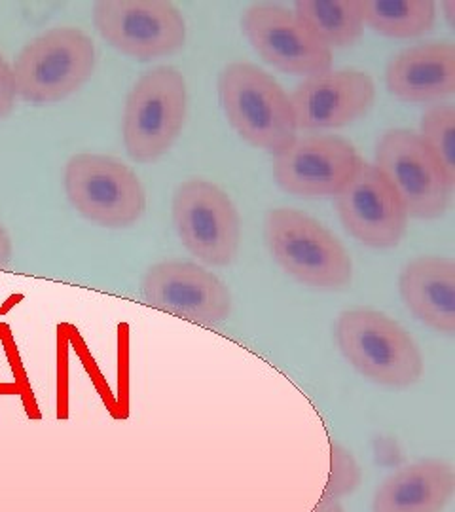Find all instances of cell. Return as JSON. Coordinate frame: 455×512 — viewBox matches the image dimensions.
I'll return each mask as SVG.
<instances>
[{"mask_svg": "<svg viewBox=\"0 0 455 512\" xmlns=\"http://www.w3.org/2000/svg\"><path fill=\"white\" fill-rule=\"evenodd\" d=\"M264 234L275 262L298 283L323 291H340L351 283L353 262L342 241L302 211L272 209Z\"/></svg>", "mask_w": 455, "mask_h": 512, "instance_id": "obj_1", "label": "cell"}, {"mask_svg": "<svg viewBox=\"0 0 455 512\" xmlns=\"http://www.w3.org/2000/svg\"><path fill=\"white\" fill-rule=\"evenodd\" d=\"M219 95L228 122L253 147L281 154L296 141L291 97L256 65H228L220 73Z\"/></svg>", "mask_w": 455, "mask_h": 512, "instance_id": "obj_2", "label": "cell"}, {"mask_svg": "<svg viewBox=\"0 0 455 512\" xmlns=\"http://www.w3.org/2000/svg\"><path fill=\"white\" fill-rule=\"evenodd\" d=\"M336 340L349 365L376 384L408 387L423 374V357L414 338L380 311L342 313Z\"/></svg>", "mask_w": 455, "mask_h": 512, "instance_id": "obj_3", "label": "cell"}, {"mask_svg": "<svg viewBox=\"0 0 455 512\" xmlns=\"http://www.w3.org/2000/svg\"><path fill=\"white\" fill-rule=\"evenodd\" d=\"M95 44L74 27H54L33 38L12 69L16 93L31 103H57L78 92L95 69Z\"/></svg>", "mask_w": 455, "mask_h": 512, "instance_id": "obj_4", "label": "cell"}, {"mask_svg": "<svg viewBox=\"0 0 455 512\" xmlns=\"http://www.w3.org/2000/svg\"><path fill=\"white\" fill-rule=\"evenodd\" d=\"M186 82L177 69L158 67L146 73L129 93L124 141L137 162H154L177 141L186 118Z\"/></svg>", "mask_w": 455, "mask_h": 512, "instance_id": "obj_5", "label": "cell"}, {"mask_svg": "<svg viewBox=\"0 0 455 512\" xmlns=\"http://www.w3.org/2000/svg\"><path fill=\"white\" fill-rule=\"evenodd\" d=\"M65 188L82 217L107 228H128L145 213L146 194L139 177L110 156H74L65 171Z\"/></svg>", "mask_w": 455, "mask_h": 512, "instance_id": "obj_6", "label": "cell"}, {"mask_svg": "<svg viewBox=\"0 0 455 512\" xmlns=\"http://www.w3.org/2000/svg\"><path fill=\"white\" fill-rule=\"evenodd\" d=\"M376 169L393 186L408 217L438 219L446 213L454 183L416 131L383 133L376 147Z\"/></svg>", "mask_w": 455, "mask_h": 512, "instance_id": "obj_7", "label": "cell"}, {"mask_svg": "<svg viewBox=\"0 0 455 512\" xmlns=\"http://www.w3.org/2000/svg\"><path fill=\"white\" fill-rule=\"evenodd\" d=\"M173 220L182 245L211 266H226L237 255L241 226L232 200L217 184L192 179L173 198Z\"/></svg>", "mask_w": 455, "mask_h": 512, "instance_id": "obj_8", "label": "cell"}, {"mask_svg": "<svg viewBox=\"0 0 455 512\" xmlns=\"http://www.w3.org/2000/svg\"><path fill=\"white\" fill-rule=\"evenodd\" d=\"M99 35L133 59L173 54L186 40L181 12L162 0H105L93 10Z\"/></svg>", "mask_w": 455, "mask_h": 512, "instance_id": "obj_9", "label": "cell"}, {"mask_svg": "<svg viewBox=\"0 0 455 512\" xmlns=\"http://www.w3.org/2000/svg\"><path fill=\"white\" fill-rule=\"evenodd\" d=\"M338 213L347 232L368 247H397L404 238L408 215L393 186L376 165L359 160L338 194Z\"/></svg>", "mask_w": 455, "mask_h": 512, "instance_id": "obj_10", "label": "cell"}, {"mask_svg": "<svg viewBox=\"0 0 455 512\" xmlns=\"http://www.w3.org/2000/svg\"><path fill=\"white\" fill-rule=\"evenodd\" d=\"M355 147L334 135L296 139L277 154L273 175L279 186L298 198L319 200L338 196L359 164Z\"/></svg>", "mask_w": 455, "mask_h": 512, "instance_id": "obj_11", "label": "cell"}, {"mask_svg": "<svg viewBox=\"0 0 455 512\" xmlns=\"http://www.w3.org/2000/svg\"><path fill=\"white\" fill-rule=\"evenodd\" d=\"M141 291L152 308L200 325L222 323L232 311V296L226 285L217 275L190 262L152 266Z\"/></svg>", "mask_w": 455, "mask_h": 512, "instance_id": "obj_12", "label": "cell"}, {"mask_svg": "<svg viewBox=\"0 0 455 512\" xmlns=\"http://www.w3.org/2000/svg\"><path fill=\"white\" fill-rule=\"evenodd\" d=\"M241 25L256 54L279 71L311 78L332 67V50L279 6L255 4L245 12Z\"/></svg>", "mask_w": 455, "mask_h": 512, "instance_id": "obj_13", "label": "cell"}, {"mask_svg": "<svg viewBox=\"0 0 455 512\" xmlns=\"http://www.w3.org/2000/svg\"><path fill=\"white\" fill-rule=\"evenodd\" d=\"M376 86L363 71L340 69L311 76L292 93L296 126L304 129L344 128L368 114Z\"/></svg>", "mask_w": 455, "mask_h": 512, "instance_id": "obj_14", "label": "cell"}, {"mask_svg": "<svg viewBox=\"0 0 455 512\" xmlns=\"http://www.w3.org/2000/svg\"><path fill=\"white\" fill-rule=\"evenodd\" d=\"M387 88L406 103L438 101L455 92V48L448 42L419 44L391 59Z\"/></svg>", "mask_w": 455, "mask_h": 512, "instance_id": "obj_15", "label": "cell"}, {"mask_svg": "<svg viewBox=\"0 0 455 512\" xmlns=\"http://www.w3.org/2000/svg\"><path fill=\"white\" fill-rule=\"evenodd\" d=\"M401 296L406 308L427 327L455 332V264L450 258L421 256L402 270Z\"/></svg>", "mask_w": 455, "mask_h": 512, "instance_id": "obj_16", "label": "cell"}, {"mask_svg": "<svg viewBox=\"0 0 455 512\" xmlns=\"http://www.w3.org/2000/svg\"><path fill=\"white\" fill-rule=\"evenodd\" d=\"M452 494V467L440 459H423L383 480L372 512H442Z\"/></svg>", "mask_w": 455, "mask_h": 512, "instance_id": "obj_17", "label": "cell"}, {"mask_svg": "<svg viewBox=\"0 0 455 512\" xmlns=\"http://www.w3.org/2000/svg\"><path fill=\"white\" fill-rule=\"evenodd\" d=\"M294 16L328 50L353 46L363 35L361 0H300Z\"/></svg>", "mask_w": 455, "mask_h": 512, "instance_id": "obj_18", "label": "cell"}, {"mask_svg": "<svg viewBox=\"0 0 455 512\" xmlns=\"http://www.w3.org/2000/svg\"><path fill=\"white\" fill-rule=\"evenodd\" d=\"M363 21L383 37L414 38L425 35L435 23L431 0H361Z\"/></svg>", "mask_w": 455, "mask_h": 512, "instance_id": "obj_19", "label": "cell"}, {"mask_svg": "<svg viewBox=\"0 0 455 512\" xmlns=\"http://www.w3.org/2000/svg\"><path fill=\"white\" fill-rule=\"evenodd\" d=\"M421 141L435 154L448 179L455 181V110L452 107H435L421 118Z\"/></svg>", "mask_w": 455, "mask_h": 512, "instance_id": "obj_20", "label": "cell"}, {"mask_svg": "<svg viewBox=\"0 0 455 512\" xmlns=\"http://www.w3.org/2000/svg\"><path fill=\"white\" fill-rule=\"evenodd\" d=\"M359 482V469L353 463L351 456H347L346 450L334 446L332 448V476L328 482V495L336 497L338 495L351 492Z\"/></svg>", "mask_w": 455, "mask_h": 512, "instance_id": "obj_21", "label": "cell"}, {"mask_svg": "<svg viewBox=\"0 0 455 512\" xmlns=\"http://www.w3.org/2000/svg\"><path fill=\"white\" fill-rule=\"evenodd\" d=\"M16 82L12 67L6 63V59L0 54V120L6 118L16 103Z\"/></svg>", "mask_w": 455, "mask_h": 512, "instance_id": "obj_22", "label": "cell"}, {"mask_svg": "<svg viewBox=\"0 0 455 512\" xmlns=\"http://www.w3.org/2000/svg\"><path fill=\"white\" fill-rule=\"evenodd\" d=\"M10 260H12V239L0 224V270L6 268Z\"/></svg>", "mask_w": 455, "mask_h": 512, "instance_id": "obj_23", "label": "cell"}, {"mask_svg": "<svg viewBox=\"0 0 455 512\" xmlns=\"http://www.w3.org/2000/svg\"><path fill=\"white\" fill-rule=\"evenodd\" d=\"M313 512H344V509H342V505L338 503L336 497L325 495V497L321 499V503L313 509Z\"/></svg>", "mask_w": 455, "mask_h": 512, "instance_id": "obj_24", "label": "cell"}]
</instances>
